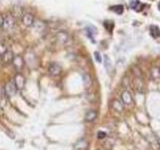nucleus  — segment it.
I'll return each instance as SVG.
<instances>
[{"label": "nucleus", "mask_w": 160, "mask_h": 150, "mask_svg": "<svg viewBox=\"0 0 160 150\" xmlns=\"http://www.w3.org/2000/svg\"><path fill=\"white\" fill-rule=\"evenodd\" d=\"M24 64H25L24 58L22 56H20V55H15L13 58V61H12V65L17 71H19V70H21L23 68Z\"/></svg>", "instance_id": "7"}, {"label": "nucleus", "mask_w": 160, "mask_h": 150, "mask_svg": "<svg viewBox=\"0 0 160 150\" xmlns=\"http://www.w3.org/2000/svg\"><path fill=\"white\" fill-rule=\"evenodd\" d=\"M94 57H95V59H96V61H97L98 63H101V62H102L101 55H100L99 52H95V53H94Z\"/></svg>", "instance_id": "21"}, {"label": "nucleus", "mask_w": 160, "mask_h": 150, "mask_svg": "<svg viewBox=\"0 0 160 150\" xmlns=\"http://www.w3.org/2000/svg\"><path fill=\"white\" fill-rule=\"evenodd\" d=\"M104 66H105V68H106V70L108 72L112 69L111 60H110V58L107 56V55H104Z\"/></svg>", "instance_id": "16"}, {"label": "nucleus", "mask_w": 160, "mask_h": 150, "mask_svg": "<svg viewBox=\"0 0 160 150\" xmlns=\"http://www.w3.org/2000/svg\"><path fill=\"white\" fill-rule=\"evenodd\" d=\"M56 39H57V41H58L59 44L64 45V44H66V43L68 42V40H69V35H68L66 32L61 31V32H59V33L56 35Z\"/></svg>", "instance_id": "9"}, {"label": "nucleus", "mask_w": 160, "mask_h": 150, "mask_svg": "<svg viewBox=\"0 0 160 150\" xmlns=\"http://www.w3.org/2000/svg\"><path fill=\"white\" fill-rule=\"evenodd\" d=\"M7 45L5 44L4 42H0V57L2 56V55L7 51Z\"/></svg>", "instance_id": "19"}, {"label": "nucleus", "mask_w": 160, "mask_h": 150, "mask_svg": "<svg viewBox=\"0 0 160 150\" xmlns=\"http://www.w3.org/2000/svg\"><path fill=\"white\" fill-rule=\"evenodd\" d=\"M129 5H130V8L133 9L134 11H137V12L141 11V10L144 8V5H142L141 3H140L139 0H131Z\"/></svg>", "instance_id": "12"}, {"label": "nucleus", "mask_w": 160, "mask_h": 150, "mask_svg": "<svg viewBox=\"0 0 160 150\" xmlns=\"http://www.w3.org/2000/svg\"><path fill=\"white\" fill-rule=\"evenodd\" d=\"M121 102L125 106H131L133 103V98L132 95L128 90H124L121 94Z\"/></svg>", "instance_id": "5"}, {"label": "nucleus", "mask_w": 160, "mask_h": 150, "mask_svg": "<svg viewBox=\"0 0 160 150\" xmlns=\"http://www.w3.org/2000/svg\"><path fill=\"white\" fill-rule=\"evenodd\" d=\"M150 75H151V79L153 80L160 79V68L157 66H153L150 70Z\"/></svg>", "instance_id": "14"}, {"label": "nucleus", "mask_w": 160, "mask_h": 150, "mask_svg": "<svg viewBox=\"0 0 160 150\" xmlns=\"http://www.w3.org/2000/svg\"><path fill=\"white\" fill-rule=\"evenodd\" d=\"M74 147H75V149H77V150H84L85 148L87 147V141L85 139H80L76 143H75Z\"/></svg>", "instance_id": "15"}, {"label": "nucleus", "mask_w": 160, "mask_h": 150, "mask_svg": "<svg viewBox=\"0 0 160 150\" xmlns=\"http://www.w3.org/2000/svg\"><path fill=\"white\" fill-rule=\"evenodd\" d=\"M3 18H4V16L2 14H0V28L2 27V24H3Z\"/></svg>", "instance_id": "23"}, {"label": "nucleus", "mask_w": 160, "mask_h": 150, "mask_svg": "<svg viewBox=\"0 0 160 150\" xmlns=\"http://www.w3.org/2000/svg\"><path fill=\"white\" fill-rule=\"evenodd\" d=\"M158 145L160 146V139H158Z\"/></svg>", "instance_id": "24"}, {"label": "nucleus", "mask_w": 160, "mask_h": 150, "mask_svg": "<svg viewBox=\"0 0 160 150\" xmlns=\"http://www.w3.org/2000/svg\"><path fill=\"white\" fill-rule=\"evenodd\" d=\"M158 9H159V10H160V3H159V4H158Z\"/></svg>", "instance_id": "25"}, {"label": "nucleus", "mask_w": 160, "mask_h": 150, "mask_svg": "<svg viewBox=\"0 0 160 150\" xmlns=\"http://www.w3.org/2000/svg\"><path fill=\"white\" fill-rule=\"evenodd\" d=\"M111 107L113 110L117 112H123L124 110V105L122 104V102H120L117 99H113L111 101Z\"/></svg>", "instance_id": "10"}, {"label": "nucleus", "mask_w": 160, "mask_h": 150, "mask_svg": "<svg viewBox=\"0 0 160 150\" xmlns=\"http://www.w3.org/2000/svg\"><path fill=\"white\" fill-rule=\"evenodd\" d=\"M105 137H106V133H105L104 131H99L97 133V138L98 139H104Z\"/></svg>", "instance_id": "22"}, {"label": "nucleus", "mask_w": 160, "mask_h": 150, "mask_svg": "<svg viewBox=\"0 0 160 150\" xmlns=\"http://www.w3.org/2000/svg\"><path fill=\"white\" fill-rule=\"evenodd\" d=\"M3 93L7 98H11V97L15 96V94L17 93V89L15 87L13 80H10V81H8L6 84H5Z\"/></svg>", "instance_id": "2"}, {"label": "nucleus", "mask_w": 160, "mask_h": 150, "mask_svg": "<svg viewBox=\"0 0 160 150\" xmlns=\"http://www.w3.org/2000/svg\"><path fill=\"white\" fill-rule=\"evenodd\" d=\"M84 84H85V87H90L92 84V80L91 78L89 77V75H85L84 76Z\"/></svg>", "instance_id": "20"}, {"label": "nucleus", "mask_w": 160, "mask_h": 150, "mask_svg": "<svg viewBox=\"0 0 160 150\" xmlns=\"http://www.w3.org/2000/svg\"><path fill=\"white\" fill-rule=\"evenodd\" d=\"M13 82L17 91H21L25 86V78L21 73H17L13 78Z\"/></svg>", "instance_id": "3"}, {"label": "nucleus", "mask_w": 160, "mask_h": 150, "mask_svg": "<svg viewBox=\"0 0 160 150\" xmlns=\"http://www.w3.org/2000/svg\"><path fill=\"white\" fill-rule=\"evenodd\" d=\"M15 26V17L12 14H6L3 18V24H2V29L4 31H10L12 30L13 27Z\"/></svg>", "instance_id": "1"}, {"label": "nucleus", "mask_w": 160, "mask_h": 150, "mask_svg": "<svg viewBox=\"0 0 160 150\" xmlns=\"http://www.w3.org/2000/svg\"><path fill=\"white\" fill-rule=\"evenodd\" d=\"M48 72L52 76H58V75L62 72L61 65L57 62H51L48 66Z\"/></svg>", "instance_id": "4"}, {"label": "nucleus", "mask_w": 160, "mask_h": 150, "mask_svg": "<svg viewBox=\"0 0 160 150\" xmlns=\"http://www.w3.org/2000/svg\"><path fill=\"white\" fill-rule=\"evenodd\" d=\"M97 118V112L95 110H88L85 113V121L86 122H93Z\"/></svg>", "instance_id": "11"}, {"label": "nucleus", "mask_w": 160, "mask_h": 150, "mask_svg": "<svg viewBox=\"0 0 160 150\" xmlns=\"http://www.w3.org/2000/svg\"><path fill=\"white\" fill-rule=\"evenodd\" d=\"M33 26L36 27L38 29V31H42V30L44 29V23L42 21H39V20H37V21H35L34 20Z\"/></svg>", "instance_id": "18"}, {"label": "nucleus", "mask_w": 160, "mask_h": 150, "mask_svg": "<svg viewBox=\"0 0 160 150\" xmlns=\"http://www.w3.org/2000/svg\"><path fill=\"white\" fill-rule=\"evenodd\" d=\"M22 23L26 27H31V26H33V23H34V17H33V15L30 14V13H24L22 15Z\"/></svg>", "instance_id": "8"}, {"label": "nucleus", "mask_w": 160, "mask_h": 150, "mask_svg": "<svg viewBox=\"0 0 160 150\" xmlns=\"http://www.w3.org/2000/svg\"><path fill=\"white\" fill-rule=\"evenodd\" d=\"M15 55L13 54V52L11 51V50H7L6 52H5L1 57V62L3 65H5V66H7V65L9 64H12V61H13V58H14Z\"/></svg>", "instance_id": "6"}, {"label": "nucleus", "mask_w": 160, "mask_h": 150, "mask_svg": "<svg viewBox=\"0 0 160 150\" xmlns=\"http://www.w3.org/2000/svg\"><path fill=\"white\" fill-rule=\"evenodd\" d=\"M110 10H112V11H114L118 15H121L124 11V7L122 6V5H115V6L110 8Z\"/></svg>", "instance_id": "17"}, {"label": "nucleus", "mask_w": 160, "mask_h": 150, "mask_svg": "<svg viewBox=\"0 0 160 150\" xmlns=\"http://www.w3.org/2000/svg\"><path fill=\"white\" fill-rule=\"evenodd\" d=\"M149 31H150V35L153 38H159L160 37V28L157 26V25H151L149 27Z\"/></svg>", "instance_id": "13"}]
</instances>
